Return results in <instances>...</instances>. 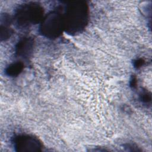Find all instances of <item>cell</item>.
I'll list each match as a JSON object with an SVG mask.
<instances>
[{
  "mask_svg": "<svg viewBox=\"0 0 152 152\" xmlns=\"http://www.w3.org/2000/svg\"><path fill=\"white\" fill-rule=\"evenodd\" d=\"M87 7L82 2H71L67 6L64 26L69 32H77L83 28L87 18Z\"/></svg>",
  "mask_w": 152,
  "mask_h": 152,
  "instance_id": "cell-1",
  "label": "cell"
},
{
  "mask_svg": "<svg viewBox=\"0 0 152 152\" xmlns=\"http://www.w3.org/2000/svg\"><path fill=\"white\" fill-rule=\"evenodd\" d=\"M64 28L65 26L63 17L55 12L49 14L44 18L40 27L42 33L50 38L59 36Z\"/></svg>",
  "mask_w": 152,
  "mask_h": 152,
  "instance_id": "cell-2",
  "label": "cell"
},
{
  "mask_svg": "<svg viewBox=\"0 0 152 152\" xmlns=\"http://www.w3.org/2000/svg\"><path fill=\"white\" fill-rule=\"evenodd\" d=\"M42 10L35 4H27L21 6L16 14L18 24L27 26L39 21L42 18Z\"/></svg>",
  "mask_w": 152,
  "mask_h": 152,
  "instance_id": "cell-3",
  "label": "cell"
},
{
  "mask_svg": "<svg viewBox=\"0 0 152 152\" xmlns=\"http://www.w3.org/2000/svg\"><path fill=\"white\" fill-rule=\"evenodd\" d=\"M15 147L18 151H37L40 150L41 144L35 138L28 135H21L16 137Z\"/></svg>",
  "mask_w": 152,
  "mask_h": 152,
  "instance_id": "cell-4",
  "label": "cell"
},
{
  "mask_svg": "<svg viewBox=\"0 0 152 152\" xmlns=\"http://www.w3.org/2000/svg\"><path fill=\"white\" fill-rule=\"evenodd\" d=\"M33 46V42L31 39L26 38L18 42L17 46V53L22 56L28 55Z\"/></svg>",
  "mask_w": 152,
  "mask_h": 152,
  "instance_id": "cell-5",
  "label": "cell"
},
{
  "mask_svg": "<svg viewBox=\"0 0 152 152\" xmlns=\"http://www.w3.org/2000/svg\"><path fill=\"white\" fill-rule=\"evenodd\" d=\"M23 69V64L20 62L12 64L6 69V74L10 76L17 75Z\"/></svg>",
  "mask_w": 152,
  "mask_h": 152,
  "instance_id": "cell-6",
  "label": "cell"
},
{
  "mask_svg": "<svg viewBox=\"0 0 152 152\" xmlns=\"http://www.w3.org/2000/svg\"><path fill=\"white\" fill-rule=\"evenodd\" d=\"M11 34V30L5 27H1V37L3 38H8Z\"/></svg>",
  "mask_w": 152,
  "mask_h": 152,
  "instance_id": "cell-7",
  "label": "cell"
},
{
  "mask_svg": "<svg viewBox=\"0 0 152 152\" xmlns=\"http://www.w3.org/2000/svg\"><path fill=\"white\" fill-rule=\"evenodd\" d=\"M142 63H143V62H142V61H140V60H138V61H137L136 62H135V66H137V67H139V66H140L142 64Z\"/></svg>",
  "mask_w": 152,
  "mask_h": 152,
  "instance_id": "cell-8",
  "label": "cell"
}]
</instances>
